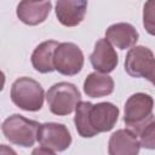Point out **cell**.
I'll return each mask as SVG.
<instances>
[{"mask_svg": "<svg viewBox=\"0 0 155 155\" xmlns=\"http://www.w3.org/2000/svg\"><path fill=\"white\" fill-rule=\"evenodd\" d=\"M52 10L50 0H21L17 5V17L27 25H38L46 21Z\"/></svg>", "mask_w": 155, "mask_h": 155, "instance_id": "9c48e42d", "label": "cell"}, {"mask_svg": "<svg viewBox=\"0 0 155 155\" xmlns=\"http://www.w3.org/2000/svg\"><path fill=\"white\" fill-rule=\"evenodd\" d=\"M143 24L150 35H154V0H148L144 5Z\"/></svg>", "mask_w": 155, "mask_h": 155, "instance_id": "e0dca14e", "label": "cell"}, {"mask_svg": "<svg viewBox=\"0 0 155 155\" xmlns=\"http://www.w3.org/2000/svg\"><path fill=\"white\" fill-rule=\"evenodd\" d=\"M45 92L34 79L22 76L11 86V99L16 107L25 111H38L44 105Z\"/></svg>", "mask_w": 155, "mask_h": 155, "instance_id": "3957f363", "label": "cell"}, {"mask_svg": "<svg viewBox=\"0 0 155 155\" xmlns=\"http://www.w3.org/2000/svg\"><path fill=\"white\" fill-rule=\"evenodd\" d=\"M120 110L110 102L92 104L91 102H79L75 108L74 124L82 138H92L102 132L114 128L117 122Z\"/></svg>", "mask_w": 155, "mask_h": 155, "instance_id": "6da1fadb", "label": "cell"}, {"mask_svg": "<svg viewBox=\"0 0 155 155\" xmlns=\"http://www.w3.org/2000/svg\"><path fill=\"white\" fill-rule=\"evenodd\" d=\"M125 71L132 78H145L153 84L155 76L153 51L145 46H132L125 58Z\"/></svg>", "mask_w": 155, "mask_h": 155, "instance_id": "8992f818", "label": "cell"}, {"mask_svg": "<svg viewBox=\"0 0 155 155\" xmlns=\"http://www.w3.org/2000/svg\"><path fill=\"white\" fill-rule=\"evenodd\" d=\"M36 140L53 153L63 151L71 144V134L65 125L58 122L40 124L36 132Z\"/></svg>", "mask_w": 155, "mask_h": 155, "instance_id": "ba28073f", "label": "cell"}, {"mask_svg": "<svg viewBox=\"0 0 155 155\" xmlns=\"http://www.w3.org/2000/svg\"><path fill=\"white\" fill-rule=\"evenodd\" d=\"M33 154H54V153H53L52 150H50V149H47V148L40 145V148L33 150Z\"/></svg>", "mask_w": 155, "mask_h": 155, "instance_id": "ac0fdd59", "label": "cell"}, {"mask_svg": "<svg viewBox=\"0 0 155 155\" xmlns=\"http://www.w3.org/2000/svg\"><path fill=\"white\" fill-rule=\"evenodd\" d=\"M154 99L150 94L138 92L128 97L125 103V115L124 122L126 128L132 131L136 136L151 121H154L153 115Z\"/></svg>", "mask_w": 155, "mask_h": 155, "instance_id": "7a4b0ae2", "label": "cell"}, {"mask_svg": "<svg viewBox=\"0 0 155 155\" xmlns=\"http://www.w3.org/2000/svg\"><path fill=\"white\" fill-rule=\"evenodd\" d=\"M39 125L40 124L35 120H29L19 114H13L2 122L1 130L5 138L12 144L30 148L36 142Z\"/></svg>", "mask_w": 155, "mask_h": 155, "instance_id": "5b68a950", "label": "cell"}, {"mask_svg": "<svg viewBox=\"0 0 155 155\" xmlns=\"http://www.w3.org/2000/svg\"><path fill=\"white\" fill-rule=\"evenodd\" d=\"M50 111L58 116L71 114L81 101V93L74 84L62 81L52 85L46 93Z\"/></svg>", "mask_w": 155, "mask_h": 155, "instance_id": "277c9868", "label": "cell"}, {"mask_svg": "<svg viewBox=\"0 0 155 155\" xmlns=\"http://www.w3.org/2000/svg\"><path fill=\"white\" fill-rule=\"evenodd\" d=\"M58 41L56 40H47L41 44H39L35 50L31 53V64L33 68L41 73V74H47L52 73L54 70L53 65V53L56 47L58 46Z\"/></svg>", "mask_w": 155, "mask_h": 155, "instance_id": "5bb4252c", "label": "cell"}, {"mask_svg": "<svg viewBox=\"0 0 155 155\" xmlns=\"http://www.w3.org/2000/svg\"><path fill=\"white\" fill-rule=\"evenodd\" d=\"M90 62L96 71L109 74L117 67L119 56L113 45L104 38L96 42L94 50L90 56Z\"/></svg>", "mask_w": 155, "mask_h": 155, "instance_id": "30bf717a", "label": "cell"}, {"mask_svg": "<svg viewBox=\"0 0 155 155\" xmlns=\"http://www.w3.org/2000/svg\"><path fill=\"white\" fill-rule=\"evenodd\" d=\"M140 144L138 137L128 128L115 131L108 143V153L110 155H137Z\"/></svg>", "mask_w": 155, "mask_h": 155, "instance_id": "7c38bea8", "label": "cell"}, {"mask_svg": "<svg viewBox=\"0 0 155 155\" xmlns=\"http://www.w3.org/2000/svg\"><path fill=\"white\" fill-rule=\"evenodd\" d=\"M5 74L0 70V92L4 90V86H5Z\"/></svg>", "mask_w": 155, "mask_h": 155, "instance_id": "d6986e66", "label": "cell"}, {"mask_svg": "<svg viewBox=\"0 0 155 155\" xmlns=\"http://www.w3.org/2000/svg\"><path fill=\"white\" fill-rule=\"evenodd\" d=\"M0 153H12V154H16L15 150H12L11 148H6L5 145H0Z\"/></svg>", "mask_w": 155, "mask_h": 155, "instance_id": "ffe728a7", "label": "cell"}, {"mask_svg": "<svg viewBox=\"0 0 155 155\" xmlns=\"http://www.w3.org/2000/svg\"><path fill=\"white\" fill-rule=\"evenodd\" d=\"M139 34L136 30V28L125 22L115 23L108 27L105 30V39L115 47L120 50H126L131 48L132 46L136 45L138 41Z\"/></svg>", "mask_w": 155, "mask_h": 155, "instance_id": "4fadbf2b", "label": "cell"}, {"mask_svg": "<svg viewBox=\"0 0 155 155\" xmlns=\"http://www.w3.org/2000/svg\"><path fill=\"white\" fill-rule=\"evenodd\" d=\"M137 137L140 147L147 149H154L155 148V122L151 121L149 125H147L138 133Z\"/></svg>", "mask_w": 155, "mask_h": 155, "instance_id": "2e32d148", "label": "cell"}, {"mask_svg": "<svg viewBox=\"0 0 155 155\" xmlns=\"http://www.w3.org/2000/svg\"><path fill=\"white\" fill-rule=\"evenodd\" d=\"M114 91V80L104 73L94 71L87 75L84 81V92L87 97L101 98L109 96Z\"/></svg>", "mask_w": 155, "mask_h": 155, "instance_id": "9a60e30c", "label": "cell"}, {"mask_svg": "<svg viewBox=\"0 0 155 155\" xmlns=\"http://www.w3.org/2000/svg\"><path fill=\"white\" fill-rule=\"evenodd\" d=\"M87 0H57L56 17L64 27H76L85 18Z\"/></svg>", "mask_w": 155, "mask_h": 155, "instance_id": "8fae6325", "label": "cell"}, {"mask_svg": "<svg viewBox=\"0 0 155 155\" xmlns=\"http://www.w3.org/2000/svg\"><path fill=\"white\" fill-rule=\"evenodd\" d=\"M84 53L74 42H59L53 53L54 70L65 76H74L84 67Z\"/></svg>", "mask_w": 155, "mask_h": 155, "instance_id": "52a82bcc", "label": "cell"}]
</instances>
